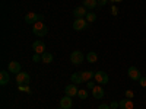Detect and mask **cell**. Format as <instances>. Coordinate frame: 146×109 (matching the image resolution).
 I'll return each mask as SVG.
<instances>
[{
	"label": "cell",
	"instance_id": "1",
	"mask_svg": "<svg viewBox=\"0 0 146 109\" xmlns=\"http://www.w3.org/2000/svg\"><path fill=\"white\" fill-rule=\"evenodd\" d=\"M32 32L36 35V36H45L47 35V32H48V29H47V26L44 25V22H35L34 25H32Z\"/></svg>",
	"mask_w": 146,
	"mask_h": 109
},
{
	"label": "cell",
	"instance_id": "2",
	"mask_svg": "<svg viewBox=\"0 0 146 109\" xmlns=\"http://www.w3.org/2000/svg\"><path fill=\"white\" fill-rule=\"evenodd\" d=\"M16 83L18 86H28L29 84V74L25 71H21L16 74Z\"/></svg>",
	"mask_w": 146,
	"mask_h": 109
},
{
	"label": "cell",
	"instance_id": "3",
	"mask_svg": "<svg viewBox=\"0 0 146 109\" xmlns=\"http://www.w3.org/2000/svg\"><path fill=\"white\" fill-rule=\"evenodd\" d=\"M94 79H95V81L98 83V84H107L108 80H110V77H108V74H107L105 71H96Z\"/></svg>",
	"mask_w": 146,
	"mask_h": 109
},
{
	"label": "cell",
	"instance_id": "4",
	"mask_svg": "<svg viewBox=\"0 0 146 109\" xmlns=\"http://www.w3.org/2000/svg\"><path fill=\"white\" fill-rule=\"evenodd\" d=\"M88 28V20L83 19V18H79L73 22V29L75 31H82V29H86Z\"/></svg>",
	"mask_w": 146,
	"mask_h": 109
},
{
	"label": "cell",
	"instance_id": "5",
	"mask_svg": "<svg viewBox=\"0 0 146 109\" xmlns=\"http://www.w3.org/2000/svg\"><path fill=\"white\" fill-rule=\"evenodd\" d=\"M127 74H129V77L131 79V80H140L142 79V74H140V70L137 68V67H129V70H127Z\"/></svg>",
	"mask_w": 146,
	"mask_h": 109
},
{
	"label": "cell",
	"instance_id": "6",
	"mask_svg": "<svg viewBox=\"0 0 146 109\" xmlns=\"http://www.w3.org/2000/svg\"><path fill=\"white\" fill-rule=\"evenodd\" d=\"M32 50L35 54H44L45 53V44L42 41H35V42H32Z\"/></svg>",
	"mask_w": 146,
	"mask_h": 109
},
{
	"label": "cell",
	"instance_id": "7",
	"mask_svg": "<svg viewBox=\"0 0 146 109\" xmlns=\"http://www.w3.org/2000/svg\"><path fill=\"white\" fill-rule=\"evenodd\" d=\"M83 60H85V57H83V54H82L80 51H73V53L70 54V61H72L73 64H80Z\"/></svg>",
	"mask_w": 146,
	"mask_h": 109
},
{
	"label": "cell",
	"instance_id": "8",
	"mask_svg": "<svg viewBox=\"0 0 146 109\" xmlns=\"http://www.w3.org/2000/svg\"><path fill=\"white\" fill-rule=\"evenodd\" d=\"M86 15H88V10H86V7H83V6H79V7H76L75 10H73V16H75L76 19L85 18Z\"/></svg>",
	"mask_w": 146,
	"mask_h": 109
},
{
	"label": "cell",
	"instance_id": "9",
	"mask_svg": "<svg viewBox=\"0 0 146 109\" xmlns=\"http://www.w3.org/2000/svg\"><path fill=\"white\" fill-rule=\"evenodd\" d=\"M64 92H66V96H70V98H73V96H78L79 89L76 87V84L72 83V84H69V86H66Z\"/></svg>",
	"mask_w": 146,
	"mask_h": 109
},
{
	"label": "cell",
	"instance_id": "10",
	"mask_svg": "<svg viewBox=\"0 0 146 109\" xmlns=\"http://www.w3.org/2000/svg\"><path fill=\"white\" fill-rule=\"evenodd\" d=\"M72 98L70 96H64V98L60 100V108H63V109H72Z\"/></svg>",
	"mask_w": 146,
	"mask_h": 109
},
{
	"label": "cell",
	"instance_id": "11",
	"mask_svg": "<svg viewBox=\"0 0 146 109\" xmlns=\"http://www.w3.org/2000/svg\"><path fill=\"white\" fill-rule=\"evenodd\" d=\"M118 105H120V109H133L135 108L131 99H123V100L118 102Z\"/></svg>",
	"mask_w": 146,
	"mask_h": 109
},
{
	"label": "cell",
	"instance_id": "12",
	"mask_svg": "<svg viewBox=\"0 0 146 109\" xmlns=\"http://www.w3.org/2000/svg\"><path fill=\"white\" fill-rule=\"evenodd\" d=\"M23 20H25L28 25H34L35 22H38V15L34 13V12H31V13H28V15L25 16V19H23Z\"/></svg>",
	"mask_w": 146,
	"mask_h": 109
},
{
	"label": "cell",
	"instance_id": "13",
	"mask_svg": "<svg viewBox=\"0 0 146 109\" xmlns=\"http://www.w3.org/2000/svg\"><path fill=\"white\" fill-rule=\"evenodd\" d=\"M9 73H13V74L21 73V64L18 61H10L9 63Z\"/></svg>",
	"mask_w": 146,
	"mask_h": 109
},
{
	"label": "cell",
	"instance_id": "14",
	"mask_svg": "<svg viewBox=\"0 0 146 109\" xmlns=\"http://www.w3.org/2000/svg\"><path fill=\"white\" fill-rule=\"evenodd\" d=\"M92 96L95 99H102L104 98V90L101 86H95V89L92 90Z\"/></svg>",
	"mask_w": 146,
	"mask_h": 109
},
{
	"label": "cell",
	"instance_id": "15",
	"mask_svg": "<svg viewBox=\"0 0 146 109\" xmlns=\"http://www.w3.org/2000/svg\"><path fill=\"white\" fill-rule=\"evenodd\" d=\"M70 80H72L73 84H80V83H83V79H82L80 73H73V74L70 76Z\"/></svg>",
	"mask_w": 146,
	"mask_h": 109
},
{
	"label": "cell",
	"instance_id": "16",
	"mask_svg": "<svg viewBox=\"0 0 146 109\" xmlns=\"http://www.w3.org/2000/svg\"><path fill=\"white\" fill-rule=\"evenodd\" d=\"M9 83V73L6 70H2L0 71V84L2 86H5V84Z\"/></svg>",
	"mask_w": 146,
	"mask_h": 109
},
{
	"label": "cell",
	"instance_id": "17",
	"mask_svg": "<svg viewBox=\"0 0 146 109\" xmlns=\"http://www.w3.org/2000/svg\"><path fill=\"white\" fill-rule=\"evenodd\" d=\"M80 74H82V79H83V81H89V80H92V79H94L95 73H94V71H89V70H86V71H82Z\"/></svg>",
	"mask_w": 146,
	"mask_h": 109
},
{
	"label": "cell",
	"instance_id": "18",
	"mask_svg": "<svg viewBox=\"0 0 146 109\" xmlns=\"http://www.w3.org/2000/svg\"><path fill=\"white\" fill-rule=\"evenodd\" d=\"M98 6V2L96 0H83V7L86 9H95Z\"/></svg>",
	"mask_w": 146,
	"mask_h": 109
},
{
	"label": "cell",
	"instance_id": "19",
	"mask_svg": "<svg viewBox=\"0 0 146 109\" xmlns=\"http://www.w3.org/2000/svg\"><path fill=\"white\" fill-rule=\"evenodd\" d=\"M41 60L45 64H50V63H53V54L51 53H44V54H41Z\"/></svg>",
	"mask_w": 146,
	"mask_h": 109
},
{
	"label": "cell",
	"instance_id": "20",
	"mask_svg": "<svg viewBox=\"0 0 146 109\" xmlns=\"http://www.w3.org/2000/svg\"><path fill=\"white\" fill-rule=\"evenodd\" d=\"M86 60H88L89 63H96V60H98V55H96V53L91 51V53L86 54Z\"/></svg>",
	"mask_w": 146,
	"mask_h": 109
},
{
	"label": "cell",
	"instance_id": "21",
	"mask_svg": "<svg viewBox=\"0 0 146 109\" xmlns=\"http://www.w3.org/2000/svg\"><path fill=\"white\" fill-rule=\"evenodd\" d=\"M85 19H86L88 22H91V23H92V22H95V20H96V15H95V13H92V12H88V15L85 16Z\"/></svg>",
	"mask_w": 146,
	"mask_h": 109
},
{
	"label": "cell",
	"instance_id": "22",
	"mask_svg": "<svg viewBox=\"0 0 146 109\" xmlns=\"http://www.w3.org/2000/svg\"><path fill=\"white\" fill-rule=\"evenodd\" d=\"M78 96H79V99L85 100V99H88V92L86 90H79L78 92Z\"/></svg>",
	"mask_w": 146,
	"mask_h": 109
},
{
	"label": "cell",
	"instance_id": "23",
	"mask_svg": "<svg viewBox=\"0 0 146 109\" xmlns=\"http://www.w3.org/2000/svg\"><path fill=\"white\" fill-rule=\"evenodd\" d=\"M32 61H34V63L42 61V60H41V54H35V55H32Z\"/></svg>",
	"mask_w": 146,
	"mask_h": 109
},
{
	"label": "cell",
	"instance_id": "24",
	"mask_svg": "<svg viewBox=\"0 0 146 109\" xmlns=\"http://www.w3.org/2000/svg\"><path fill=\"white\" fill-rule=\"evenodd\" d=\"M86 86H88L89 90H94V89H95V83H94L92 80H89V81H86Z\"/></svg>",
	"mask_w": 146,
	"mask_h": 109
},
{
	"label": "cell",
	"instance_id": "25",
	"mask_svg": "<svg viewBox=\"0 0 146 109\" xmlns=\"http://www.w3.org/2000/svg\"><path fill=\"white\" fill-rule=\"evenodd\" d=\"M111 15H113V16H117V15H118V7L114 6V5H113V7H111Z\"/></svg>",
	"mask_w": 146,
	"mask_h": 109
},
{
	"label": "cell",
	"instance_id": "26",
	"mask_svg": "<svg viewBox=\"0 0 146 109\" xmlns=\"http://www.w3.org/2000/svg\"><path fill=\"white\" fill-rule=\"evenodd\" d=\"M133 96H135V93H133L131 90H126V98L127 99H133Z\"/></svg>",
	"mask_w": 146,
	"mask_h": 109
},
{
	"label": "cell",
	"instance_id": "27",
	"mask_svg": "<svg viewBox=\"0 0 146 109\" xmlns=\"http://www.w3.org/2000/svg\"><path fill=\"white\" fill-rule=\"evenodd\" d=\"M139 83H140V86H142V87L146 89V77H142V79L139 80Z\"/></svg>",
	"mask_w": 146,
	"mask_h": 109
},
{
	"label": "cell",
	"instance_id": "28",
	"mask_svg": "<svg viewBox=\"0 0 146 109\" xmlns=\"http://www.w3.org/2000/svg\"><path fill=\"white\" fill-rule=\"evenodd\" d=\"M110 106H111V109H118L120 108L118 102H111V103H110Z\"/></svg>",
	"mask_w": 146,
	"mask_h": 109
},
{
	"label": "cell",
	"instance_id": "29",
	"mask_svg": "<svg viewBox=\"0 0 146 109\" xmlns=\"http://www.w3.org/2000/svg\"><path fill=\"white\" fill-rule=\"evenodd\" d=\"M96 2H98V6L102 7V6H105V5L108 3V0H96Z\"/></svg>",
	"mask_w": 146,
	"mask_h": 109
},
{
	"label": "cell",
	"instance_id": "30",
	"mask_svg": "<svg viewBox=\"0 0 146 109\" xmlns=\"http://www.w3.org/2000/svg\"><path fill=\"white\" fill-rule=\"evenodd\" d=\"M98 109H111V106H110V105H105V103H102V105H100V106H98Z\"/></svg>",
	"mask_w": 146,
	"mask_h": 109
},
{
	"label": "cell",
	"instance_id": "31",
	"mask_svg": "<svg viewBox=\"0 0 146 109\" xmlns=\"http://www.w3.org/2000/svg\"><path fill=\"white\" fill-rule=\"evenodd\" d=\"M19 90H23V92H31L28 86H19Z\"/></svg>",
	"mask_w": 146,
	"mask_h": 109
},
{
	"label": "cell",
	"instance_id": "32",
	"mask_svg": "<svg viewBox=\"0 0 146 109\" xmlns=\"http://www.w3.org/2000/svg\"><path fill=\"white\" fill-rule=\"evenodd\" d=\"M38 20L42 22V20H44V16H42V15H38Z\"/></svg>",
	"mask_w": 146,
	"mask_h": 109
},
{
	"label": "cell",
	"instance_id": "33",
	"mask_svg": "<svg viewBox=\"0 0 146 109\" xmlns=\"http://www.w3.org/2000/svg\"><path fill=\"white\" fill-rule=\"evenodd\" d=\"M111 2L114 3V2H123V0H111Z\"/></svg>",
	"mask_w": 146,
	"mask_h": 109
},
{
	"label": "cell",
	"instance_id": "34",
	"mask_svg": "<svg viewBox=\"0 0 146 109\" xmlns=\"http://www.w3.org/2000/svg\"><path fill=\"white\" fill-rule=\"evenodd\" d=\"M145 25H146V19H145Z\"/></svg>",
	"mask_w": 146,
	"mask_h": 109
},
{
	"label": "cell",
	"instance_id": "35",
	"mask_svg": "<svg viewBox=\"0 0 146 109\" xmlns=\"http://www.w3.org/2000/svg\"><path fill=\"white\" fill-rule=\"evenodd\" d=\"M58 109H63V108H58Z\"/></svg>",
	"mask_w": 146,
	"mask_h": 109
},
{
	"label": "cell",
	"instance_id": "36",
	"mask_svg": "<svg viewBox=\"0 0 146 109\" xmlns=\"http://www.w3.org/2000/svg\"><path fill=\"white\" fill-rule=\"evenodd\" d=\"M133 109H135V108H133Z\"/></svg>",
	"mask_w": 146,
	"mask_h": 109
}]
</instances>
